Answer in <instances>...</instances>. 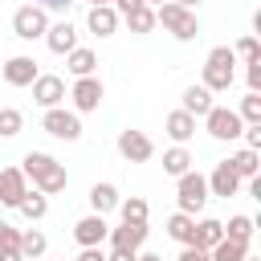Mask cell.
<instances>
[{"label": "cell", "mask_w": 261, "mask_h": 261, "mask_svg": "<svg viewBox=\"0 0 261 261\" xmlns=\"http://www.w3.org/2000/svg\"><path fill=\"white\" fill-rule=\"evenodd\" d=\"M20 171H24V179H33V184H37V192H45V196L65 192V184H69L65 163H57V159H53V155H45V151H29V155L20 159Z\"/></svg>", "instance_id": "1"}, {"label": "cell", "mask_w": 261, "mask_h": 261, "mask_svg": "<svg viewBox=\"0 0 261 261\" xmlns=\"http://www.w3.org/2000/svg\"><path fill=\"white\" fill-rule=\"evenodd\" d=\"M155 24H163L175 41H196V37H200V16H196L192 8H179L175 0H163V4L155 8Z\"/></svg>", "instance_id": "2"}, {"label": "cell", "mask_w": 261, "mask_h": 261, "mask_svg": "<svg viewBox=\"0 0 261 261\" xmlns=\"http://www.w3.org/2000/svg\"><path fill=\"white\" fill-rule=\"evenodd\" d=\"M237 82V53L228 49V45H216L212 53H208V61H204V90H212V94H220V90H228Z\"/></svg>", "instance_id": "3"}, {"label": "cell", "mask_w": 261, "mask_h": 261, "mask_svg": "<svg viewBox=\"0 0 261 261\" xmlns=\"http://www.w3.org/2000/svg\"><path fill=\"white\" fill-rule=\"evenodd\" d=\"M41 126H45V135L65 139V143H77L82 139V118H77V110H65V106H49L41 114Z\"/></svg>", "instance_id": "4"}, {"label": "cell", "mask_w": 261, "mask_h": 261, "mask_svg": "<svg viewBox=\"0 0 261 261\" xmlns=\"http://www.w3.org/2000/svg\"><path fill=\"white\" fill-rule=\"evenodd\" d=\"M204 130H208L212 139H220V143H232V139H241L245 122H241V114H237V110H228V106H216V102H212V110L204 114Z\"/></svg>", "instance_id": "5"}, {"label": "cell", "mask_w": 261, "mask_h": 261, "mask_svg": "<svg viewBox=\"0 0 261 261\" xmlns=\"http://www.w3.org/2000/svg\"><path fill=\"white\" fill-rule=\"evenodd\" d=\"M179 179V212H188V216H196L204 204H208V179L200 175V171H184V175H175Z\"/></svg>", "instance_id": "6"}, {"label": "cell", "mask_w": 261, "mask_h": 261, "mask_svg": "<svg viewBox=\"0 0 261 261\" xmlns=\"http://www.w3.org/2000/svg\"><path fill=\"white\" fill-rule=\"evenodd\" d=\"M45 29H49V12L41 4H24L12 12V33L20 41H37V37H45Z\"/></svg>", "instance_id": "7"}, {"label": "cell", "mask_w": 261, "mask_h": 261, "mask_svg": "<svg viewBox=\"0 0 261 261\" xmlns=\"http://www.w3.org/2000/svg\"><path fill=\"white\" fill-rule=\"evenodd\" d=\"M118 155L126 159V163H147L151 155H155V143L143 135V130H118Z\"/></svg>", "instance_id": "8"}, {"label": "cell", "mask_w": 261, "mask_h": 261, "mask_svg": "<svg viewBox=\"0 0 261 261\" xmlns=\"http://www.w3.org/2000/svg\"><path fill=\"white\" fill-rule=\"evenodd\" d=\"M33 102H37L41 110L61 106V102H65V82H61L57 73H37V82H33Z\"/></svg>", "instance_id": "9"}, {"label": "cell", "mask_w": 261, "mask_h": 261, "mask_svg": "<svg viewBox=\"0 0 261 261\" xmlns=\"http://www.w3.org/2000/svg\"><path fill=\"white\" fill-rule=\"evenodd\" d=\"M69 98H73V110H77V114H90V110L102 106V82H98L94 73H90V77H77L73 90H69Z\"/></svg>", "instance_id": "10"}, {"label": "cell", "mask_w": 261, "mask_h": 261, "mask_svg": "<svg viewBox=\"0 0 261 261\" xmlns=\"http://www.w3.org/2000/svg\"><path fill=\"white\" fill-rule=\"evenodd\" d=\"M106 241H110V249H130V253H139L143 241H147V224H139V220H122L118 228L106 232Z\"/></svg>", "instance_id": "11"}, {"label": "cell", "mask_w": 261, "mask_h": 261, "mask_svg": "<svg viewBox=\"0 0 261 261\" xmlns=\"http://www.w3.org/2000/svg\"><path fill=\"white\" fill-rule=\"evenodd\" d=\"M0 73H4V82H8V86H16V90H20V86H33L41 69H37V61H33V57L16 53V57H8V61H4V69H0Z\"/></svg>", "instance_id": "12"}, {"label": "cell", "mask_w": 261, "mask_h": 261, "mask_svg": "<svg viewBox=\"0 0 261 261\" xmlns=\"http://www.w3.org/2000/svg\"><path fill=\"white\" fill-rule=\"evenodd\" d=\"M24 192H29L24 171H20V167H4V171H0V204H4V208H16Z\"/></svg>", "instance_id": "13"}, {"label": "cell", "mask_w": 261, "mask_h": 261, "mask_svg": "<svg viewBox=\"0 0 261 261\" xmlns=\"http://www.w3.org/2000/svg\"><path fill=\"white\" fill-rule=\"evenodd\" d=\"M237 188H241V175L228 167V159H224V163H216V167H212V175H208V196L228 200V196H237Z\"/></svg>", "instance_id": "14"}, {"label": "cell", "mask_w": 261, "mask_h": 261, "mask_svg": "<svg viewBox=\"0 0 261 261\" xmlns=\"http://www.w3.org/2000/svg\"><path fill=\"white\" fill-rule=\"evenodd\" d=\"M106 232H110V224L102 220V212H90V216H82V220L73 224V241H77V245H102Z\"/></svg>", "instance_id": "15"}, {"label": "cell", "mask_w": 261, "mask_h": 261, "mask_svg": "<svg viewBox=\"0 0 261 261\" xmlns=\"http://www.w3.org/2000/svg\"><path fill=\"white\" fill-rule=\"evenodd\" d=\"M45 45H49L57 57H65L69 49H77V29H73L69 20H57V24L45 29Z\"/></svg>", "instance_id": "16"}, {"label": "cell", "mask_w": 261, "mask_h": 261, "mask_svg": "<svg viewBox=\"0 0 261 261\" xmlns=\"http://www.w3.org/2000/svg\"><path fill=\"white\" fill-rule=\"evenodd\" d=\"M86 24H90L94 37H114V29H118V12H114L110 4H90Z\"/></svg>", "instance_id": "17"}, {"label": "cell", "mask_w": 261, "mask_h": 261, "mask_svg": "<svg viewBox=\"0 0 261 261\" xmlns=\"http://www.w3.org/2000/svg\"><path fill=\"white\" fill-rule=\"evenodd\" d=\"M65 69H69L73 77H90V73L98 69V53L77 45V49H69V53H65Z\"/></svg>", "instance_id": "18"}, {"label": "cell", "mask_w": 261, "mask_h": 261, "mask_svg": "<svg viewBox=\"0 0 261 261\" xmlns=\"http://www.w3.org/2000/svg\"><path fill=\"white\" fill-rule=\"evenodd\" d=\"M163 130L171 135V143H188V139L196 135V118H192L188 110H171L167 122H163Z\"/></svg>", "instance_id": "19"}, {"label": "cell", "mask_w": 261, "mask_h": 261, "mask_svg": "<svg viewBox=\"0 0 261 261\" xmlns=\"http://www.w3.org/2000/svg\"><path fill=\"white\" fill-rule=\"evenodd\" d=\"M179 110H188L192 118H204L208 110H212V90H204V86H188L184 90V106Z\"/></svg>", "instance_id": "20"}, {"label": "cell", "mask_w": 261, "mask_h": 261, "mask_svg": "<svg viewBox=\"0 0 261 261\" xmlns=\"http://www.w3.org/2000/svg\"><path fill=\"white\" fill-rule=\"evenodd\" d=\"M228 167H232V171H237L241 179H253V175L261 171V155H257L253 147H241V151H237V155L228 159Z\"/></svg>", "instance_id": "21"}, {"label": "cell", "mask_w": 261, "mask_h": 261, "mask_svg": "<svg viewBox=\"0 0 261 261\" xmlns=\"http://www.w3.org/2000/svg\"><path fill=\"white\" fill-rule=\"evenodd\" d=\"M220 237H224V224H220L216 216H204V220H196V237H192V245H200V249H212Z\"/></svg>", "instance_id": "22"}, {"label": "cell", "mask_w": 261, "mask_h": 261, "mask_svg": "<svg viewBox=\"0 0 261 261\" xmlns=\"http://www.w3.org/2000/svg\"><path fill=\"white\" fill-rule=\"evenodd\" d=\"M16 212H20L24 220H41V216L49 212V196H45V192H24L20 204H16Z\"/></svg>", "instance_id": "23"}, {"label": "cell", "mask_w": 261, "mask_h": 261, "mask_svg": "<svg viewBox=\"0 0 261 261\" xmlns=\"http://www.w3.org/2000/svg\"><path fill=\"white\" fill-rule=\"evenodd\" d=\"M167 237H171V241H179V245H192V237H196V216L175 212V216L167 220Z\"/></svg>", "instance_id": "24"}, {"label": "cell", "mask_w": 261, "mask_h": 261, "mask_svg": "<svg viewBox=\"0 0 261 261\" xmlns=\"http://www.w3.org/2000/svg\"><path fill=\"white\" fill-rule=\"evenodd\" d=\"M163 171H167V175H184V171H192V155H188L184 143H175L171 151H163Z\"/></svg>", "instance_id": "25"}, {"label": "cell", "mask_w": 261, "mask_h": 261, "mask_svg": "<svg viewBox=\"0 0 261 261\" xmlns=\"http://www.w3.org/2000/svg\"><path fill=\"white\" fill-rule=\"evenodd\" d=\"M90 208H94V212L118 208V188H114V184H94V188H90Z\"/></svg>", "instance_id": "26"}, {"label": "cell", "mask_w": 261, "mask_h": 261, "mask_svg": "<svg viewBox=\"0 0 261 261\" xmlns=\"http://www.w3.org/2000/svg\"><path fill=\"white\" fill-rule=\"evenodd\" d=\"M245 253H249V245L228 241V237H220V241L208 249V257H212V261H245Z\"/></svg>", "instance_id": "27"}, {"label": "cell", "mask_w": 261, "mask_h": 261, "mask_svg": "<svg viewBox=\"0 0 261 261\" xmlns=\"http://www.w3.org/2000/svg\"><path fill=\"white\" fill-rule=\"evenodd\" d=\"M45 249H49V241H45L41 228H24V232H20V257H24V261H29V257H41Z\"/></svg>", "instance_id": "28"}, {"label": "cell", "mask_w": 261, "mask_h": 261, "mask_svg": "<svg viewBox=\"0 0 261 261\" xmlns=\"http://www.w3.org/2000/svg\"><path fill=\"white\" fill-rule=\"evenodd\" d=\"M122 20H126V29H130V33H151V29H155V8H151V4H143V8L126 12Z\"/></svg>", "instance_id": "29"}, {"label": "cell", "mask_w": 261, "mask_h": 261, "mask_svg": "<svg viewBox=\"0 0 261 261\" xmlns=\"http://www.w3.org/2000/svg\"><path fill=\"white\" fill-rule=\"evenodd\" d=\"M253 228H257V224H253V216H232V220L224 224V237H228V241L249 245V241H253Z\"/></svg>", "instance_id": "30"}, {"label": "cell", "mask_w": 261, "mask_h": 261, "mask_svg": "<svg viewBox=\"0 0 261 261\" xmlns=\"http://www.w3.org/2000/svg\"><path fill=\"white\" fill-rule=\"evenodd\" d=\"M118 212H122V220H139V224H147V216H151V208H147V200H143V196L118 200Z\"/></svg>", "instance_id": "31"}, {"label": "cell", "mask_w": 261, "mask_h": 261, "mask_svg": "<svg viewBox=\"0 0 261 261\" xmlns=\"http://www.w3.org/2000/svg\"><path fill=\"white\" fill-rule=\"evenodd\" d=\"M20 126H24V114H20V110H12V106H4V110H0V139L20 135Z\"/></svg>", "instance_id": "32"}, {"label": "cell", "mask_w": 261, "mask_h": 261, "mask_svg": "<svg viewBox=\"0 0 261 261\" xmlns=\"http://www.w3.org/2000/svg\"><path fill=\"white\" fill-rule=\"evenodd\" d=\"M237 114H241V122H245V126H249V122H261V94H253V90H249V94L241 98V110H237Z\"/></svg>", "instance_id": "33"}, {"label": "cell", "mask_w": 261, "mask_h": 261, "mask_svg": "<svg viewBox=\"0 0 261 261\" xmlns=\"http://www.w3.org/2000/svg\"><path fill=\"white\" fill-rule=\"evenodd\" d=\"M232 53H237L241 61H257V57H261V45H257V37H241Z\"/></svg>", "instance_id": "34"}, {"label": "cell", "mask_w": 261, "mask_h": 261, "mask_svg": "<svg viewBox=\"0 0 261 261\" xmlns=\"http://www.w3.org/2000/svg\"><path fill=\"white\" fill-rule=\"evenodd\" d=\"M0 249H20V228H12L8 220H0Z\"/></svg>", "instance_id": "35"}, {"label": "cell", "mask_w": 261, "mask_h": 261, "mask_svg": "<svg viewBox=\"0 0 261 261\" xmlns=\"http://www.w3.org/2000/svg\"><path fill=\"white\" fill-rule=\"evenodd\" d=\"M245 65H249V69H245L249 90H253V94H261V57H257V61H245Z\"/></svg>", "instance_id": "36"}, {"label": "cell", "mask_w": 261, "mask_h": 261, "mask_svg": "<svg viewBox=\"0 0 261 261\" xmlns=\"http://www.w3.org/2000/svg\"><path fill=\"white\" fill-rule=\"evenodd\" d=\"M241 135H245V147H253V151H261V122H249V126H245Z\"/></svg>", "instance_id": "37"}, {"label": "cell", "mask_w": 261, "mask_h": 261, "mask_svg": "<svg viewBox=\"0 0 261 261\" xmlns=\"http://www.w3.org/2000/svg\"><path fill=\"white\" fill-rule=\"evenodd\" d=\"M179 261H212V257H208V249H200V245H184Z\"/></svg>", "instance_id": "38"}, {"label": "cell", "mask_w": 261, "mask_h": 261, "mask_svg": "<svg viewBox=\"0 0 261 261\" xmlns=\"http://www.w3.org/2000/svg\"><path fill=\"white\" fill-rule=\"evenodd\" d=\"M147 0H110V8L118 12V16H126V12H135V8H143Z\"/></svg>", "instance_id": "39"}, {"label": "cell", "mask_w": 261, "mask_h": 261, "mask_svg": "<svg viewBox=\"0 0 261 261\" xmlns=\"http://www.w3.org/2000/svg\"><path fill=\"white\" fill-rule=\"evenodd\" d=\"M77 261H106V253H102V245H82Z\"/></svg>", "instance_id": "40"}, {"label": "cell", "mask_w": 261, "mask_h": 261, "mask_svg": "<svg viewBox=\"0 0 261 261\" xmlns=\"http://www.w3.org/2000/svg\"><path fill=\"white\" fill-rule=\"evenodd\" d=\"M37 4H41L45 12H65V8L73 4V0H37Z\"/></svg>", "instance_id": "41"}, {"label": "cell", "mask_w": 261, "mask_h": 261, "mask_svg": "<svg viewBox=\"0 0 261 261\" xmlns=\"http://www.w3.org/2000/svg\"><path fill=\"white\" fill-rule=\"evenodd\" d=\"M106 261H135V253H130V249H110Z\"/></svg>", "instance_id": "42"}, {"label": "cell", "mask_w": 261, "mask_h": 261, "mask_svg": "<svg viewBox=\"0 0 261 261\" xmlns=\"http://www.w3.org/2000/svg\"><path fill=\"white\" fill-rule=\"evenodd\" d=\"M0 261H24L20 249H0Z\"/></svg>", "instance_id": "43"}, {"label": "cell", "mask_w": 261, "mask_h": 261, "mask_svg": "<svg viewBox=\"0 0 261 261\" xmlns=\"http://www.w3.org/2000/svg\"><path fill=\"white\" fill-rule=\"evenodd\" d=\"M135 261H163L159 253H135Z\"/></svg>", "instance_id": "44"}, {"label": "cell", "mask_w": 261, "mask_h": 261, "mask_svg": "<svg viewBox=\"0 0 261 261\" xmlns=\"http://www.w3.org/2000/svg\"><path fill=\"white\" fill-rule=\"evenodd\" d=\"M175 4H179V8H192V12H196V8L204 4V0H175Z\"/></svg>", "instance_id": "45"}, {"label": "cell", "mask_w": 261, "mask_h": 261, "mask_svg": "<svg viewBox=\"0 0 261 261\" xmlns=\"http://www.w3.org/2000/svg\"><path fill=\"white\" fill-rule=\"evenodd\" d=\"M147 4H155V8H159V4H163V0H147Z\"/></svg>", "instance_id": "46"}, {"label": "cell", "mask_w": 261, "mask_h": 261, "mask_svg": "<svg viewBox=\"0 0 261 261\" xmlns=\"http://www.w3.org/2000/svg\"><path fill=\"white\" fill-rule=\"evenodd\" d=\"M90 4H110V0H90Z\"/></svg>", "instance_id": "47"}, {"label": "cell", "mask_w": 261, "mask_h": 261, "mask_svg": "<svg viewBox=\"0 0 261 261\" xmlns=\"http://www.w3.org/2000/svg\"><path fill=\"white\" fill-rule=\"evenodd\" d=\"M245 261H257V257H249V253H245Z\"/></svg>", "instance_id": "48"}]
</instances>
